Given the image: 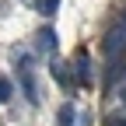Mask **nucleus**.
<instances>
[{
    "instance_id": "nucleus-1",
    "label": "nucleus",
    "mask_w": 126,
    "mask_h": 126,
    "mask_svg": "<svg viewBox=\"0 0 126 126\" xmlns=\"http://www.w3.org/2000/svg\"><path fill=\"white\" fill-rule=\"evenodd\" d=\"M74 81H81V84H91V60H88V53L81 49V53H77L74 56Z\"/></svg>"
},
{
    "instance_id": "nucleus-2",
    "label": "nucleus",
    "mask_w": 126,
    "mask_h": 126,
    "mask_svg": "<svg viewBox=\"0 0 126 126\" xmlns=\"http://www.w3.org/2000/svg\"><path fill=\"white\" fill-rule=\"evenodd\" d=\"M53 77L63 84V88H74V70H70V63H63V60H53Z\"/></svg>"
},
{
    "instance_id": "nucleus-3",
    "label": "nucleus",
    "mask_w": 126,
    "mask_h": 126,
    "mask_svg": "<svg viewBox=\"0 0 126 126\" xmlns=\"http://www.w3.org/2000/svg\"><path fill=\"white\" fill-rule=\"evenodd\" d=\"M35 39H39V49H46V53L56 49V32H53V28H39Z\"/></svg>"
},
{
    "instance_id": "nucleus-4",
    "label": "nucleus",
    "mask_w": 126,
    "mask_h": 126,
    "mask_svg": "<svg viewBox=\"0 0 126 126\" xmlns=\"http://www.w3.org/2000/svg\"><path fill=\"white\" fill-rule=\"evenodd\" d=\"M74 119H77V112H74V105L67 102V105L60 109V116H56V123H60V126H74Z\"/></svg>"
},
{
    "instance_id": "nucleus-5",
    "label": "nucleus",
    "mask_w": 126,
    "mask_h": 126,
    "mask_svg": "<svg viewBox=\"0 0 126 126\" xmlns=\"http://www.w3.org/2000/svg\"><path fill=\"white\" fill-rule=\"evenodd\" d=\"M39 11L42 14H56L60 11V0H39Z\"/></svg>"
},
{
    "instance_id": "nucleus-6",
    "label": "nucleus",
    "mask_w": 126,
    "mask_h": 126,
    "mask_svg": "<svg viewBox=\"0 0 126 126\" xmlns=\"http://www.w3.org/2000/svg\"><path fill=\"white\" fill-rule=\"evenodd\" d=\"M11 98V81H4V77H0V105H4Z\"/></svg>"
},
{
    "instance_id": "nucleus-7",
    "label": "nucleus",
    "mask_w": 126,
    "mask_h": 126,
    "mask_svg": "<svg viewBox=\"0 0 126 126\" xmlns=\"http://www.w3.org/2000/svg\"><path fill=\"white\" fill-rule=\"evenodd\" d=\"M116 98H119V105H123V112H126V81L116 88Z\"/></svg>"
},
{
    "instance_id": "nucleus-8",
    "label": "nucleus",
    "mask_w": 126,
    "mask_h": 126,
    "mask_svg": "<svg viewBox=\"0 0 126 126\" xmlns=\"http://www.w3.org/2000/svg\"><path fill=\"white\" fill-rule=\"evenodd\" d=\"M112 126H126V123H112Z\"/></svg>"
}]
</instances>
